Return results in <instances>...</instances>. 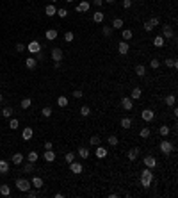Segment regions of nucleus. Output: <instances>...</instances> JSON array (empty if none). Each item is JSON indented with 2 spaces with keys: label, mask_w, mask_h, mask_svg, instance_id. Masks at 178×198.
<instances>
[{
  "label": "nucleus",
  "mask_w": 178,
  "mask_h": 198,
  "mask_svg": "<svg viewBox=\"0 0 178 198\" xmlns=\"http://www.w3.org/2000/svg\"><path fill=\"white\" fill-rule=\"evenodd\" d=\"M144 30H146V32H151V30H153V25L150 23V20H148V22H144Z\"/></svg>",
  "instance_id": "nucleus-51"
},
{
  "label": "nucleus",
  "mask_w": 178,
  "mask_h": 198,
  "mask_svg": "<svg viewBox=\"0 0 178 198\" xmlns=\"http://www.w3.org/2000/svg\"><path fill=\"white\" fill-rule=\"evenodd\" d=\"M164 45H166V39H164L162 36H157V38L153 39V46H155V48H162Z\"/></svg>",
  "instance_id": "nucleus-24"
},
{
  "label": "nucleus",
  "mask_w": 178,
  "mask_h": 198,
  "mask_svg": "<svg viewBox=\"0 0 178 198\" xmlns=\"http://www.w3.org/2000/svg\"><path fill=\"white\" fill-rule=\"evenodd\" d=\"M151 180H153V170L151 168H144L141 171V186L143 187H150Z\"/></svg>",
  "instance_id": "nucleus-1"
},
{
  "label": "nucleus",
  "mask_w": 178,
  "mask_h": 198,
  "mask_svg": "<svg viewBox=\"0 0 178 198\" xmlns=\"http://www.w3.org/2000/svg\"><path fill=\"white\" fill-rule=\"evenodd\" d=\"M75 157H77V155H75L73 152H68V154L64 155V159H66V163H68V164H70V163H73V161H75Z\"/></svg>",
  "instance_id": "nucleus-45"
},
{
  "label": "nucleus",
  "mask_w": 178,
  "mask_h": 198,
  "mask_svg": "<svg viewBox=\"0 0 178 198\" xmlns=\"http://www.w3.org/2000/svg\"><path fill=\"white\" fill-rule=\"evenodd\" d=\"M50 56H52L54 61H62V50H61V48H52Z\"/></svg>",
  "instance_id": "nucleus-14"
},
{
  "label": "nucleus",
  "mask_w": 178,
  "mask_h": 198,
  "mask_svg": "<svg viewBox=\"0 0 178 198\" xmlns=\"http://www.w3.org/2000/svg\"><path fill=\"white\" fill-rule=\"evenodd\" d=\"M141 95H143L141 87H134L132 93H130V98H132V100H137V98H141Z\"/></svg>",
  "instance_id": "nucleus-26"
},
{
  "label": "nucleus",
  "mask_w": 178,
  "mask_h": 198,
  "mask_svg": "<svg viewBox=\"0 0 178 198\" xmlns=\"http://www.w3.org/2000/svg\"><path fill=\"white\" fill-rule=\"evenodd\" d=\"M164 64H166L167 68H178V61H176L174 57H166Z\"/></svg>",
  "instance_id": "nucleus-20"
},
{
  "label": "nucleus",
  "mask_w": 178,
  "mask_h": 198,
  "mask_svg": "<svg viewBox=\"0 0 178 198\" xmlns=\"http://www.w3.org/2000/svg\"><path fill=\"white\" fill-rule=\"evenodd\" d=\"M96 157L98 159H103V157H107V148L105 146H96Z\"/></svg>",
  "instance_id": "nucleus-18"
},
{
  "label": "nucleus",
  "mask_w": 178,
  "mask_h": 198,
  "mask_svg": "<svg viewBox=\"0 0 178 198\" xmlns=\"http://www.w3.org/2000/svg\"><path fill=\"white\" fill-rule=\"evenodd\" d=\"M112 30H114V29H112L111 25H105V27L102 29V32H103V36H107V38H109V36L112 34Z\"/></svg>",
  "instance_id": "nucleus-42"
},
{
  "label": "nucleus",
  "mask_w": 178,
  "mask_h": 198,
  "mask_svg": "<svg viewBox=\"0 0 178 198\" xmlns=\"http://www.w3.org/2000/svg\"><path fill=\"white\" fill-rule=\"evenodd\" d=\"M11 114H13V107L7 106V107L2 109V116H4V118H11Z\"/></svg>",
  "instance_id": "nucleus-38"
},
{
  "label": "nucleus",
  "mask_w": 178,
  "mask_h": 198,
  "mask_svg": "<svg viewBox=\"0 0 178 198\" xmlns=\"http://www.w3.org/2000/svg\"><path fill=\"white\" fill-rule=\"evenodd\" d=\"M150 66H151V68H153V70H157V68H159V66H160V61H159V59H155V57H153V59H151V61H150Z\"/></svg>",
  "instance_id": "nucleus-48"
},
{
  "label": "nucleus",
  "mask_w": 178,
  "mask_h": 198,
  "mask_svg": "<svg viewBox=\"0 0 178 198\" xmlns=\"http://www.w3.org/2000/svg\"><path fill=\"white\" fill-rule=\"evenodd\" d=\"M41 48H43V46H41V43H39V41H30V43L27 45V50H29L30 54H39V52H41Z\"/></svg>",
  "instance_id": "nucleus-5"
},
{
  "label": "nucleus",
  "mask_w": 178,
  "mask_h": 198,
  "mask_svg": "<svg viewBox=\"0 0 178 198\" xmlns=\"http://www.w3.org/2000/svg\"><path fill=\"white\" fill-rule=\"evenodd\" d=\"M27 194H29L30 198H36V196H37L39 193H37V191H34V189H29V191H27Z\"/></svg>",
  "instance_id": "nucleus-56"
},
{
  "label": "nucleus",
  "mask_w": 178,
  "mask_h": 198,
  "mask_svg": "<svg viewBox=\"0 0 178 198\" xmlns=\"http://www.w3.org/2000/svg\"><path fill=\"white\" fill-rule=\"evenodd\" d=\"M150 23H151V25H153V27H157V25H159V23H160V20H159V18H157V16H153V18H151V20H150Z\"/></svg>",
  "instance_id": "nucleus-54"
},
{
  "label": "nucleus",
  "mask_w": 178,
  "mask_h": 198,
  "mask_svg": "<svg viewBox=\"0 0 178 198\" xmlns=\"http://www.w3.org/2000/svg\"><path fill=\"white\" fill-rule=\"evenodd\" d=\"M121 107H123L125 111H132V109H134V100H132L130 96L121 98Z\"/></svg>",
  "instance_id": "nucleus-6"
},
{
  "label": "nucleus",
  "mask_w": 178,
  "mask_h": 198,
  "mask_svg": "<svg viewBox=\"0 0 178 198\" xmlns=\"http://www.w3.org/2000/svg\"><path fill=\"white\" fill-rule=\"evenodd\" d=\"M44 13H47V16H55L57 14V7L54 4H48L47 7H44Z\"/></svg>",
  "instance_id": "nucleus-17"
},
{
  "label": "nucleus",
  "mask_w": 178,
  "mask_h": 198,
  "mask_svg": "<svg viewBox=\"0 0 178 198\" xmlns=\"http://www.w3.org/2000/svg\"><path fill=\"white\" fill-rule=\"evenodd\" d=\"M80 114L82 116H89V114H91V107H89V106H82L80 107Z\"/></svg>",
  "instance_id": "nucleus-41"
},
{
  "label": "nucleus",
  "mask_w": 178,
  "mask_h": 198,
  "mask_svg": "<svg viewBox=\"0 0 178 198\" xmlns=\"http://www.w3.org/2000/svg\"><path fill=\"white\" fill-rule=\"evenodd\" d=\"M0 194H2V196H9L11 194V187L7 184H2V186H0Z\"/></svg>",
  "instance_id": "nucleus-31"
},
{
  "label": "nucleus",
  "mask_w": 178,
  "mask_h": 198,
  "mask_svg": "<svg viewBox=\"0 0 178 198\" xmlns=\"http://www.w3.org/2000/svg\"><path fill=\"white\" fill-rule=\"evenodd\" d=\"M141 118H143L144 121H153V118H155V113H153L151 109H144V111L141 113Z\"/></svg>",
  "instance_id": "nucleus-12"
},
{
  "label": "nucleus",
  "mask_w": 178,
  "mask_h": 198,
  "mask_svg": "<svg viewBox=\"0 0 178 198\" xmlns=\"http://www.w3.org/2000/svg\"><path fill=\"white\" fill-rule=\"evenodd\" d=\"M160 36H162L164 39H174V38H176V36H174L173 27H171V25H167V23L162 27V34H160Z\"/></svg>",
  "instance_id": "nucleus-4"
},
{
  "label": "nucleus",
  "mask_w": 178,
  "mask_h": 198,
  "mask_svg": "<svg viewBox=\"0 0 178 198\" xmlns=\"http://www.w3.org/2000/svg\"><path fill=\"white\" fill-rule=\"evenodd\" d=\"M73 39H75V34H73V32H70V30H68V32H66V34H64V41H66V43H71V41H73Z\"/></svg>",
  "instance_id": "nucleus-43"
},
{
  "label": "nucleus",
  "mask_w": 178,
  "mask_h": 198,
  "mask_svg": "<svg viewBox=\"0 0 178 198\" xmlns=\"http://www.w3.org/2000/svg\"><path fill=\"white\" fill-rule=\"evenodd\" d=\"M159 148H160V152L164 154V155H169L171 152H174L176 150V146L171 143V141H167V139H164V141H160V145H159Z\"/></svg>",
  "instance_id": "nucleus-2"
},
{
  "label": "nucleus",
  "mask_w": 178,
  "mask_h": 198,
  "mask_svg": "<svg viewBox=\"0 0 178 198\" xmlns=\"http://www.w3.org/2000/svg\"><path fill=\"white\" fill-rule=\"evenodd\" d=\"M89 7H91V4H89L87 0H82V2L75 7V11H77V13H87V11H89Z\"/></svg>",
  "instance_id": "nucleus-9"
},
{
  "label": "nucleus",
  "mask_w": 178,
  "mask_h": 198,
  "mask_svg": "<svg viewBox=\"0 0 178 198\" xmlns=\"http://www.w3.org/2000/svg\"><path fill=\"white\" fill-rule=\"evenodd\" d=\"M0 102H2V95H0Z\"/></svg>",
  "instance_id": "nucleus-62"
},
{
  "label": "nucleus",
  "mask_w": 178,
  "mask_h": 198,
  "mask_svg": "<svg viewBox=\"0 0 178 198\" xmlns=\"http://www.w3.org/2000/svg\"><path fill=\"white\" fill-rule=\"evenodd\" d=\"M164 102H166V106H169V107H173V106L176 104V96H174V95H167V96H166V100H164Z\"/></svg>",
  "instance_id": "nucleus-29"
},
{
  "label": "nucleus",
  "mask_w": 178,
  "mask_h": 198,
  "mask_svg": "<svg viewBox=\"0 0 178 198\" xmlns=\"http://www.w3.org/2000/svg\"><path fill=\"white\" fill-rule=\"evenodd\" d=\"M132 36H134V32H132L130 29H123V30H121V38H123V41H130Z\"/></svg>",
  "instance_id": "nucleus-23"
},
{
  "label": "nucleus",
  "mask_w": 178,
  "mask_h": 198,
  "mask_svg": "<svg viewBox=\"0 0 178 198\" xmlns=\"http://www.w3.org/2000/svg\"><path fill=\"white\" fill-rule=\"evenodd\" d=\"M64 2H68V4H70V2H73V0H64Z\"/></svg>",
  "instance_id": "nucleus-61"
},
{
  "label": "nucleus",
  "mask_w": 178,
  "mask_h": 198,
  "mask_svg": "<svg viewBox=\"0 0 178 198\" xmlns=\"http://www.w3.org/2000/svg\"><path fill=\"white\" fill-rule=\"evenodd\" d=\"M44 150H54V143H50V141H44Z\"/></svg>",
  "instance_id": "nucleus-53"
},
{
  "label": "nucleus",
  "mask_w": 178,
  "mask_h": 198,
  "mask_svg": "<svg viewBox=\"0 0 178 198\" xmlns=\"http://www.w3.org/2000/svg\"><path fill=\"white\" fill-rule=\"evenodd\" d=\"M7 171H9V163H7V161H4V159H0V173L6 175Z\"/></svg>",
  "instance_id": "nucleus-27"
},
{
  "label": "nucleus",
  "mask_w": 178,
  "mask_h": 198,
  "mask_svg": "<svg viewBox=\"0 0 178 198\" xmlns=\"http://www.w3.org/2000/svg\"><path fill=\"white\" fill-rule=\"evenodd\" d=\"M43 159L47 161V163H54V161H55V152H54V150H44Z\"/></svg>",
  "instance_id": "nucleus-13"
},
{
  "label": "nucleus",
  "mask_w": 178,
  "mask_h": 198,
  "mask_svg": "<svg viewBox=\"0 0 178 198\" xmlns=\"http://www.w3.org/2000/svg\"><path fill=\"white\" fill-rule=\"evenodd\" d=\"M18 125H20V121H18L16 118H9V129H11V130L18 129Z\"/></svg>",
  "instance_id": "nucleus-39"
},
{
  "label": "nucleus",
  "mask_w": 178,
  "mask_h": 198,
  "mask_svg": "<svg viewBox=\"0 0 178 198\" xmlns=\"http://www.w3.org/2000/svg\"><path fill=\"white\" fill-rule=\"evenodd\" d=\"M70 171H71V173H75V175H78V173H82V171H84V168H82V164H80V163L73 161V163H70Z\"/></svg>",
  "instance_id": "nucleus-8"
},
{
  "label": "nucleus",
  "mask_w": 178,
  "mask_h": 198,
  "mask_svg": "<svg viewBox=\"0 0 178 198\" xmlns=\"http://www.w3.org/2000/svg\"><path fill=\"white\" fill-rule=\"evenodd\" d=\"M136 73H137L139 77H144V75H146V68H144L143 64H137V66H136Z\"/></svg>",
  "instance_id": "nucleus-36"
},
{
  "label": "nucleus",
  "mask_w": 178,
  "mask_h": 198,
  "mask_svg": "<svg viewBox=\"0 0 178 198\" xmlns=\"http://www.w3.org/2000/svg\"><path fill=\"white\" fill-rule=\"evenodd\" d=\"M89 143H91L93 146H98V145H100L102 141H100V137H98V136H93L91 139H89Z\"/></svg>",
  "instance_id": "nucleus-46"
},
{
  "label": "nucleus",
  "mask_w": 178,
  "mask_h": 198,
  "mask_svg": "<svg viewBox=\"0 0 178 198\" xmlns=\"http://www.w3.org/2000/svg\"><path fill=\"white\" fill-rule=\"evenodd\" d=\"M139 136H141L143 139H146V137H150V129H148V127H144V129H141V132H139Z\"/></svg>",
  "instance_id": "nucleus-44"
},
{
  "label": "nucleus",
  "mask_w": 178,
  "mask_h": 198,
  "mask_svg": "<svg viewBox=\"0 0 178 198\" xmlns=\"http://www.w3.org/2000/svg\"><path fill=\"white\" fill-rule=\"evenodd\" d=\"M82 95H84L82 89H75V91H73V96H75V98H82Z\"/></svg>",
  "instance_id": "nucleus-55"
},
{
  "label": "nucleus",
  "mask_w": 178,
  "mask_h": 198,
  "mask_svg": "<svg viewBox=\"0 0 178 198\" xmlns=\"http://www.w3.org/2000/svg\"><path fill=\"white\" fill-rule=\"evenodd\" d=\"M30 184H32L36 189H41V187H43V178H41V177H32Z\"/></svg>",
  "instance_id": "nucleus-25"
},
{
  "label": "nucleus",
  "mask_w": 178,
  "mask_h": 198,
  "mask_svg": "<svg viewBox=\"0 0 178 198\" xmlns=\"http://www.w3.org/2000/svg\"><path fill=\"white\" fill-rule=\"evenodd\" d=\"M132 4H134L132 0H123V7H125V9H130V7H132Z\"/></svg>",
  "instance_id": "nucleus-52"
},
{
  "label": "nucleus",
  "mask_w": 178,
  "mask_h": 198,
  "mask_svg": "<svg viewBox=\"0 0 178 198\" xmlns=\"http://www.w3.org/2000/svg\"><path fill=\"white\" fill-rule=\"evenodd\" d=\"M30 171H34V163L27 161V164H25V173H30Z\"/></svg>",
  "instance_id": "nucleus-50"
},
{
  "label": "nucleus",
  "mask_w": 178,
  "mask_h": 198,
  "mask_svg": "<svg viewBox=\"0 0 178 198\" xmlns=\"http://www.w3.org/2000/svg\"><path fill=\"white\" fill-rule=\"evenodd\" d=\"M93 2H95V6H98V7L103 6V0H93Z\"/></svg>",
  "instance_id": "nucleus-58"
},
{
  "label": "nucleus",
  "mask_w": 178,
  "mask_h": 198,
  "mask_svg": "<svg viewBox=\"0 0 178 198\" xmlns=\"http://www.w3.org/2000/svg\"><path fill=\"white\" fill-rule=\"evenodd\" d=\"M14 186H16V189H18V191L27 193V191L30 189V180H27V178H16Z\"/></svg>",
  "instance_id": "nucleus-3"
},
{
  "label": "nucleus",
  "mask_w": 178,
  "mask_h": 198,
  "mask_svg": "<svg viewBox=\"0 0 178 198\" xmlns=\"http://www.w3.org/2000/svg\"><path fill=\"white\" fill-rule=\"evenodd\" d=\"M57 106H59V107H66V106H68V96L61 95V96L57 98Z\"/></svg>",
  "instance_id": "nucleus-32"
},
{
  "label": "nucleus",
  "mask_w": 178,
  "mask_h": 198,
  "mask_svg": "<svg viewBox=\"0 0 178 198\" xmlns=\"http://www.w3.org/2000/svg\"><path fill=\"white\" fill-rule=\"evenodd\" d=\"M57 16H59V18H66V16H68V11H66L64 7H61V9H57Z\"/></svg>",
  "instance_id": "nucleus-47"
},
{
  "label": "nucleus",
  "mask_w": 178,
  "mask_h": 198,
  "mask_svg": "<svg viewBox=\"0 0 178 198\" xmlns=\"http://www.w3.org/2000/svg\"><path fill=\"white\" fill-rule=\"evenodd\" d=\"M41 116H43V118H50V116H52V107H48V106L43 107V109H41Z\"/></svg>",
  "instance_id": "nucleus-35"
},
{
  "label": "nucleus",
  "mask_w": 178,
  "mask_h": 198,
  "mask_svg": "<svg viewBox=\"0 0 178 198\" xmlns=\"http://www.w3.org/2000/svg\"><path fill=\"white\" fill-rule=\"evenodd\" d=\"M39 159V154L36 152V150H32V152H29V155H27V161H30V163H36Z\"/></svg>",
  "instance_id": "nucleus-34"
},
{
  "label": "nucleus",
  "mask_w": 178,
  "mask_h": 198,
  "mask_svg": "<svg viewBox=\"0 0 178 198\" xmlns=\"http://www.w3.org/2000/svg\"><path fill=\"white\" fill-rule=\"evenodd\" d=\"M44 36H47V39H48V41H54V39H57V36H59V34H57V30H55V29H48Z\"/></svg>",
  "instance_id": "nucleus-21"
},
{
  "label": "nucleus",
  "mask_w": 178,
  "mask_h": 198,
  "mask_svg": "<svg viewBox=\"0 0 178 198\" xmlns=\"http://www.w3.org/2000/svg\"><path fill=\"white\" fill-rule=\"evenodd\" d=\"M143 163H144V166H146V168H151V170L157 166V159H155L153 155H146V157L143 159Z\"/></svg>",
  "instance_id": "nucleus-7"
},
{
  "label": "nucleus",
  "mask_w": 178,
  "mask_h": 198,
  "mask_svg": "<svg viewBox=\"0 0 178 198\" xmlns=\"http://www.w3.org/2000/svg\"><path fill=\"white\" fill-rule=\"evenodd\" d=\"M0 146H2V143H0Z\"/></svg>",
  "instance_id": "nucleus-63"
},
{
  "label": "nucleus",
  "mask_w": 178,
  "mask_h": 198,
  "mask_svg": "<svg viewBox=\"0 0 178 198\" xmlns=\"http://www.w3.org/2000/svg\"><path fill=\"white\" fill-rule=\"evenodd\" d=\"M32 136H34V130H32L30 127H25L23 132H22V137H23L25 141H29V139H32Z\"/></svg>",
  "instance_id": "nucleus-15"
},
{
  "label": "nucleus",
  "mask_w": 178,
  "mask_h": 198,
  "mask_svg": "<svg viewBox=\"0 0 178 198\" xmlns=\"http://www.w3.org/2000/svg\"><path fill=\"white\" fill-rule=\"evenodd\" d=\"M123 27H125V23H123L121 18H114L112 20V29H123Z\"/></svg>",
  "instance_id": "nucleus-33"
},
{
  "label": "nucleus",
  "mask_w": 178,
  "mask_h": 198,
  "mask_svg": "<svg viewBox=\"0 0 178 198\" xmlns=\"http://www.w3.org/2000/svg\"><path fill=\"white\" fill-rule=\"evenodd\" d=\"M36 64H37V59H36V57H27V59H25V66H27L29 70H34Z\"/></svg>",
  "instance_id": "nucleus-19"
},
{
  "label": "nucleus",
  "mask_w": 178,
  "mask_h": 198,
  "mask_svg": "<svg viewBox=\"0 0 178 198\" xmlns=\"http://www.w3.org/2000/svg\"><path fill=\"white\" fill-rule=\"evenodd\" d=\"M103 18H105V14H103L102 11H96V13L93 14V22H95V23H102Z\"/></svg>",
  "instance_id": "nucleus-28"
},
{
  "label": "nucleus",
  "mask_w": 178,
  "mask_h": 198,
  "mask_svg": "<svg viewBox=\"0 0 178 198\" xmlns=\"http://www.w3.org/2000/svg\"><path fill=\"white\" fill-rule=\"evenodd\" d=\"M77 154H78V157H82V159H87V157H89V148H87V146H80Z\"/></svg>",
  "instance_id": "nucleus-22"
},
{
  "label": "nucleus",
  "mask_w": 178,
  "mask_h": 198,
  "mask_svg": "<svg viewBox=\"0 0 178 198\" xmlns=\"http://www.w3.org/2000/svg\"><path fill=\"white\" fill-rule=\"evenodd\" d=\"M173 116H178V109H176L174 106H173Z\"/></svg>",
  "instance_id": "nucleus-59"
},
{
  "label": "nucleus",
  "mask_w": 178,
  "mask_h": 198,
  "mask_svg": "<svg viewBox=\"0 0 178 198\" xmlns=\"http://www.w3.org/2000/svg\"><path fill=\"white\" fill-rule=\"evenodd\" d=\"M128 50H130V45H128V41H121V43L118 45V52H119L121 56H126V54H128Z\"/></svg>",
  "instance_id": "nucleus-11"
},
{
  "label": "nucleus",
  "mask_w": 178,
  "mask_h": 198,
  "mask_svg": "<svg viewBox=\"0 0 178 198\" xmlns=\"http://www.w3.org/2000/svg\"><path fill=\"white\" fill-rule=\"evenodd\" d=\"M139 148L137 146H134V148H130V150H128V154H126V157H128V161H136L137 157H139Z\"/></svg>",
  "instance_id": "nucleus-10"
},
{
  "label": "nucleus",
  "mask_w": 178,
  "mask_h": 198,
  "mask_svg": "<svg viewBox=\"0 0 178 198\" xmlns=\"http://www.w3.org/2000/svg\"><path fill=\"white\" fill-rule=\"evenodd\" d=\"M23 157H25V155H23L22 152H16V154L11 157V161H13V164H16V166H18V164H22V163H23Z\"/></svg>",
  "instance_id": "nucleus-16"
},
{
  "label": "nucleus",
  "mask_w": 178,
  "mask_h": 198,
  "mask_svg": "<svg viewBox=\"0 0 178 198\" xmlns=\"http://www.w3.org/2000/svg\"><path fill=\"white\" fill-rule=\"evenodd\" d=\"M119 125H121L123 130H125V129H130V127H132V118H123V120L119 121Z\"/></svg>",
  "instance_id": "nucleus-30"
},
{
  "label": "nucleus",
  "mask_w": 178,
  "mask_h": 198,
  "mask_svg": "<svg viewBox=\"0 0 178 198\" xmlns=\"http://www.w3.org/2000/svg\"><path fill=\"white\" fill-rule=\"evenodd\" d=\"M20 106H22V109H29V107L32 106V100H30V98H23Z\"/></svg>",
  "instance_id": "nucleus-40"
},
{
  "label": "nucleus",
  "mask_w": 178,
  "mask_h": 198,
  "mask_svg": "<svg viewBox=\"0 0 178 198\" xmlns=\"http://www.w3.org/2000/svg\"><path fill=\"white\" fill-rule=\"evenodd\" d=\"M109 143H111V146H116V145L119 143V139H118V136H109Z\"/></svg>",
  "instance_id": "nucleus-49"
},
{
  "label": "nucleus",
  "mask_w": 178,
  "mask_h": 198,
  "mask_svg": "<svg viewBox=\"0 0 178 198\" xmlns=\"http://www.w3.org/2000/svg\"><path fill=\"white\" fill-rule=\"evenodd\" d=\"M169 132H171V129H169L167 125H162V127L159 129V134H160V136H164V137H166V136H169Z\"/></svg>",
  "instance_id": "nucleus-37"
},
{
  "label": "nucleus",
  "mask_w": 178,
  "mask_h": 198,
  "mask_svg": "<svg viewBox=\"0 0 178 198\" xmlns=\"http://www.w3.org/2000/svg\"><path fill=\"white\" fill-rule=\"evenodd\" d=\"M54 2H57V0H54Z\"/></svg>",
  "instance_id": "nucleus-64"
},
{
  "label": "nucleus",
  "mask_w": 178,
  "mask_h": 198,
  "mask_svg": "<svg viewBox=\"0 0 178 198\" xmlns=\"http://www.w3.org/2000/svg\"><path fill=\"white\" fill-rule=\"evenodd\" d=\"M103 2H109V4H112V2H114V0H103Z\"/></svg>",
  "instance_id": "nucleus-60"
},
{
  "label": "nucleus",
  "mask_w": 178,
  "mask_h": 198,
  "mask_svg": "<svg viewBox=\"0 0 178 198\" xmlns=\"http://www.w3.org/2000/svg\"><path fill=\"white\" fill-rule=\"evenodd\" d=\"M25 50V45L23 43H16V52H23Z\"/></svg>",
  "instance_id": "nucleus-57"
}]
</instances>
